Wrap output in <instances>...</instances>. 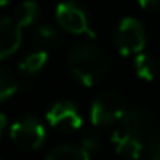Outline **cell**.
I'll use <instances>...</instances> for the list:
<instances>
[{"instance_id":"cell-10","label":"cell","mask_w":160,"mask_h":160,"mask_svg":"<svg viewBox=\"0 0 160 160\" xmlns=\"http://www.w3.org/2000/svg\"><path fill=\"white\" fill-rule=\"evenodd\" d=\"M47 158L48 160H88L90 158V153L83 146L59 145L47 153Z\"/></svg>"},{"instance_id":"cell-21","label":"cell","mask_w":160,"mask_h":160,"mask_svg":"<svg viewBox=\"0 0 160 160\" xmlns=\"http://www.w3.org/2000/svg\"><path fill=\"white\" fill-rule=\"evenodd\" d=\"M0 160H2V157H0Z\"/></svg>"},{"instance_id":"cell-6","label":"cell","mask_w":160,"mask_h":160,"mask_svg":"<svg viewBox=\"0 0 160 160\" xmlns=\"http://www.w3.org/2000/svg\"><path fill=\"white\" fill-rule=\"evenodd\" d=\"M47 121L52 128L60 129V131H74V129H79L83 124L79 110L72 102L53 103L47 112Z\"/></svg>"},{"instance_id":"cell-20","label":"cell","mask_w":160,"mask_h":160,"mask_svg":"<svg viewBox=\"0 0 160 160\" xmlns=\"http://www.w3.org/2000/svg\"><path fill=\"white\" fill-rule=\"evenodd\" d=\"M11 0H0V7H4V5H7Z\"/></svg>"},{"instance_id":"cell-3","label":"cell","mask_w":160,"mask_h":160,"mask_svg":"<svg viewBox=\"0 0 160 160\" xmlns=\"http://www.w3.org/2000/svg\"><path fill=\"white\" fill-rule=\"evenodd\" d=\"M114 43L119 53L124 57L131 53H139L146 45V35L143 24L136 18H124L115 29Z\"/></svg>"},{"instance_id":"cell-15","label":"cell","mask_w":160,"mask_h":160,"mask_svg":"<svg viewBox=\"0 0 160 160\" xmlns=\"http://www.w3.org/2000/svg\"><path fill=\"white\" fill-rule=\"evenodd\" d=\"M35 40L38 43H53L59 40V33L52 26L42 24V26H36L35 29Z\"/></svg>"},{"instance_id":"cell-16","label":"cell","mask_w":160,"mask_h":160,"mask_svg":"<svg viewBox=\"0 0 160 160\" xmlns=\"http://www.w3.org/2000/svg\"><path fill=\"white\" fill-rule=\"evenodd\" d=\"M148 157L160 160V131L153 132L148 139Z\"/></svg>"},{"instance_id":"cell-9","label":"cell","mask_w":160,"mask_h":160,"mask_svg":"<svg viewBox=\"0 0 160 160\" xmlns=\"http://www.w3.org/2000/svg\"><path fill=\"white\" fill-rule=\"evenodd\" d=\"M146 114L141 107H131L126 108L124 115L121 117V126H119L117 131L119 132H126V134H136L139 136L143 126L146 124Z\"/></svg>"},{"instance_id":"cell-2","label":"cell","mask_w":160,"mask_h":160,"mask_svg":"<svg viewBox=\"0 0 160 160\" xmlns=\"http://www.w3.org/2000/svg\"><path fill=\"white\" fill-rule=\"evenodd\" d=\"M126 98L119 91H103L95 98L90 110L91 122L95 126H108L121 121L126 112Z\"/></svg>"},{"instance_id":"cell-13","label":"cell","mask_w":160,"mask_h":160,"mask_svg":"<svg viewBox=\"0 0 160 160\" xmlns=\"http://www.w3.org/2000/svg\"><path fill=\"white\" fill-rule=\"evenodd\" d=\"M18 91V81L7 67L0 66V102L11 98Z\"/></svg>"},{"instance_id":"cell-5","label":"cell","mask_w":160,"mask_h":160,"mask_svg":"<svg viewBox=\"0 0 160 160\" xmlns=\"http://www.w3.org/2000/svg\"><path fill=\"white\" fill-rule=\"evenodd\" d=\"M55 18L57 22L62 29L72 33V35H88L90 38H95V31L90 28V21H88V16L76 2H60L57 5L55 11Z\"/></svg>"},{"instance_id":"cell-12","label":"cell","mask_w":160,"mask_h":160,"mask_svg":"<svg viewBox=\"0 0 160 160\" xmlns=\"http://www.w3.org/2000/svg\"><path fill=\"white\" fill-rule=\"evenodd\" d=\"M47 60H48V53L45 50H38V52H33L29 55H26L21 60V64H19V69L24 74H36L45 67Z\"/></svg>"},{"instance_id":"cell-19","label":"cell","mask_w":160,"mask_h":160,"mask_svg":"<svg viewBox=\"0 0 160 160\" xmlns=\"http://www.w3.org/2000/svg\"><path fill=\"white\" fill-rule=\"evenodd\" d=\"M5 126H7V119H5L4 114H0V138H2V132H4Z\"/></svg>"},{"instance_id":"cell-8","label":"cell","mask_w":160,"mask_h":160,"mask_svg":"<svg viewBox=\"0 0 160 160\" xmlns=\"http://www.w3.org/2000/svg\"><path fill=\"white\" fill-rule=\"evenodd\" d=\"M112 143L115 145V152L122 157H128V158H138L143 152V143L139 136L119 132L117 129L112 134Z\"/></svg>"},{"instance_id":"cell-14","label":"cell","mask_w":160,"mask_h":160,"mask_svg":"<svg viewBox=\"0 0 160 160\" xmlns=\"http://www.w3.org/2000/svg\"><path fill=\"white\" fill-rule=\"evenodd\" d=\"M40 18V9H38V4L35 0H26L22 2L21 7H19V12H18V19L16 21L24 28V26H29Z\"/></svg>"},{"instance_id":"cell-7","label":"cell","mask_w":160,"mask_h":160,"mask_svg":"<svg viewBox=\"0 0 160 160\" xmlns=\"http://www.w3.org/2000/svg\"><path fill=\"white\" fill-rule=\"evenodd\" d=\"M22 42V26L12 18H0V60L11 57Z\"/></svg>"},{"instance_id":"cell-18","label":"cell","mask_w":160,"mask_h":160,"mask_svg":"<svg viewBox=\"0 0 160 160\" xmlns=\"http://www.w3.org/2000/svg\"><path fill=\"white\" fill-rule=\"evenodd\" d=\"M138 4L141 5L145 11H150V12H158L160 11V0H138Z\"/></svg>"},{"instance_id":"cell-4","label":"cell","mask_w":160,"mask_h":160,"mask_svg":"<svg viewBox=\"0 0 160 160\" xmlns=\"http://www.w3.org/2000/svg\"><path fill=\"white\" fill-rule=\"evenodd\" d=\"M11 139L18 148L24 152H35L45 141V128L36 117L29 115L18 121L11 128Z\"/></svg>"},{"instance_id":"cell-11","label":"cell","mask_w":160,"mask_h":160,"mask_svg":"<svg viewBox=\"0 0 160 160\" xmlns=\"http://www.w3.org/2000/svg\"><path fill=\"white\" fill-rule=\"evenodd\" d=\"M134 72L138 78L145 81H153L155 76L158 74V62L148 53H138L134 59Z\"/></svg>"},{"instance_id":"cell-17","label":"cell","mask_w":160,"mask_h":160,"mask_svg":"<svg viewBox=\"0 0 160 160\" xmlns=\"http://www.w3.org/2000/svg\"><path fill=\"white\" fill-rule=\"evenodd\" d=\"M81 146H83V148H84V150H86V152L91 155L93 152H97V150L100 148V141H98V138H97V136L90 134V136H86V138L83 139Z\"/></svg>"},{"instance_id":"cell-1","label":"cell","mask_w":160,"mask_h":160,"mask_svg":"<svg viewBox=\"0 0 160 160\" xmlns=\"http://www.w3.org/2000/svg\"><path fill=\"white\" fill-rule=\"evenodd\" d=\"M67 64L72 76L86 86L97 84L108 67L107 55L93 45H76L67 55Z\"/></svg>"}]
</instances>
